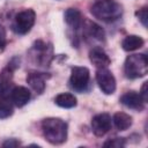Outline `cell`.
<instances>
[{
  "mask_svg": "<svg viewBox=\"0 0 148 148\" xmlns=\"http://www.w3.org/2000/svg\"><path fill=\"white\" fill-rule=\"evenodd\" d=\"M44 138L52 145H60L67 139V124L60 118H46L42 123Z\"/></svg>",
  "mask_w": 148,
  "mask_h": 148,
  "instance_id": "6da1fadb",
  "label": "cell"
},
{
  "mask_svg": "<svg viewBox=\"0 0 148 148\" xmlns=\"http://www.w3.org/2000/svg\"><path fill=\"white\" fill-rule=\"evenodd\" d=\"M90 12L96 18L104 22L116 21L123 14L121 6L114 0H97L91 6Z\"/></svg>",
  "mask_w": 148,
  "mask_h": 148,
  "instance_id": "7a4b0ae2",
  "label": "cell"
},
{
  "mask_svg": "<svg viewBox=\"0 0 148 148\" xmlns=\"http://www.w3.org/2000/svg\"><path fill=\"white\" fill-rule=\"evenodd\" d=\"M125 75L128 79L142 77L148 72V59L145 54L128 56L124 64Z\"/></svg>",
  "mask_w": 148,
  "mask_h": 148,
  "instance_id": "3957f363",
  "label": "cell"
},
{
  "mask_svg": "<svg viewBox=\"0 0 148 148\" xmlns=\"http://www.w3.org/2000/svg\"><path fill=\"white\" fill-rule=\"evenodd\" d=\"M36 14L32 9H24L16 14L13 22V30L18 35L28 34L35 24Z\"/></svg>",
  "mask_w": 148,
  "mask_h": 148,
  "instance_id": "277c9868",
  "label": "cell"
},
{
  "mask_svg": "<svg viewBox=\"0 0 148 148\" xmlns=\"http://www.w3.org/2000/svg\"><path fill=\"white\" fill-rule=\"evenodd\" d=\"M89 77L90 74L87 67L75 66L71 71V79H69L71 87L76 91H83L89 83Z\"/></svg>",
  "mask_w": 148,
  "mask_h": 148,
  "instance_id": "5b68a950",
  "label": "cell"
},
{
  "mask_svg": "<svg viewBox=\"0 0 148 148\" xmlns=\"http://www.w3.org/2000/svg\"><path fill=\"white\" fill-rule=\"evenodd\" d=\"M96 81L101 90L106 94L111 95L116 90V79L113 74L106 68H98L96 72Z\"/></svg>",
  "mask_w": 148,
  "mask_h": 148,
  "instance_id": "8992f818",
  "label": "cell"
},
{
  "mask_svg": "<svg viewBox=\"0 0 148 148\" xmlns=\"http://www.w3.org/2000/svg\"><path fill=\"white\" fill-rule=\"evenodd\" d=\"M91 130L97 136L105 135L111 130V117L108 113L96 114L91 120Z\"/></svg>",
  "mask_w": 148,
  "mask_h": 148,
  "instance_id": "52a82bcc",
  "label": "cell"
},
{
  "mask_svg": "<svg viewBox=\"0 0 148 148\" xmlns=\"http://www.w3.org/2000/svg\"><path fill=\"white\" fill-rule=\"evenodd\" d=\"M89 59L97 68H106L111 64V59L102 47H92L89 51Z\"/></svg>",
  "mask_w": 148,
  "mask_h": 148,
  "instance_id": "ba28073f",
  "label": "cell"
},
{
  "mask_svg": "<svg viewBox=\"0 0 148 148\" xmlns=\"http://www.w3.org/2000/svg\"><path fill=\"white\" fill-rule=\"evenodd\" d=\"M120 102L130 108V109H133V110H139L141 111L145 106V101L142 99L141 95L135 92V91H127L125 92L121 97H120Z\"/></svg>",
  "mask_w": 148,
  "mask_h": 148,
  "instance_id": "9c48e42d",
  "label": "cell"
},
{
  "mask_svg": "<svg viewBox=\"0 0 148 148\" xmlns=\"http://www.w3.org/2000/svg\"><path fill=\"white\" fill-rule=\"evenodd\" d=\"M31 97V94H30V90L25 87H22V86H18V87H15L13 88L12 92H10V98H12V102L21 108V106H24L29 99Z\"/></svg>",
  "mask_w": 148,
  "mask_h": 148,
  "instance_id": "30bf717a",
  "label": "cell"
},
{
  "mask_svg": "<svg viewBox=\"0 0 148 148\" xmlns=\"http://www.w3.org/2000/svg\"><path fill=\"white\" fill-rule=\"evenodd\" d=\"M13 90L12 69L8 67L0 73V97L6 98Z\"/></svg>",
  "mask_w": 148,
  "mask_h": 148,
  "instance_id": "8fae6325",
  "label": "cell"
},
{
  "mask_svg": "<svg viewBox=\"0 0 148 148\" xmlns=\"http://www.w3.org/2000/svg\"><path fill=\"white\" fill-rule=\"evenodd\" d=\"M27 82L37 94H42L45 89V75H43L42 73H29L27 76Z\"/></svg>",
  "mask_w": 148,
  "mask_h": 148,
  "instance_id": "7c38bea8",
  "label": "cell"
},
{
  "mask_svg": "<svg viewBox=\"0 0 148 148\" xmlns=\"http://www.w3.org/2000/svg\"><path fill=\"white\" fill-rule=\"evenodd\" d=\"M65 21L69 27H72L74 29L80 28L83 23L81 13L75 8H69L65 12Z\"/></svg>",
  "mask_w": 148,
  "mask_h": 148,
  "instance_id": "4fadbf2b",
  "label": "cell"
},
{
  "mask_svg": "<svg viewBox=\"0 0 148 148\" xmlns=\"http://www.w3.org/2000/svg\"><path fill=\"white\" fill-rule=\"evenodd\" d=\"M145 40L142 39V37L136 36V35H130L127 37L124 38V40L121 42V46L125 51H135L140 47L143 46Z\"/></svg>",
  "mask_w": 148,
  "mask_h": 148,
  "instance_id": "5bb4252c",
  "label": "cell"
},
{
  "mask_svg": "<svg viewBox=\"0 0 148 148\" xmlns=\"http://www.w3.org/2000/svg\"><path fill=\"white\" fill-rule=\"evenodd\" d=\"M56 104L60 108H64V109H72L74 106H76V97L73 95V94H69V92H61L59 94L56 99H54Z\"/></svg>",
  "mask_w": 148,
  "mask_h": 148,
  "instance_id": "9a60e30c",
  "label": "cell"
},
{
  "mask_svg": "<svg viewBox=\"0 0 148 148\" xmlns=\"http://www.w3.org/2000/svg\"><path fill=\"white\" fill-rule=\"evenodd\" d=\"M83 28H84V31H86L88 37L94 38L96 40H103L104 39V31L98 24H96L91 21H87Z\"/></svg>",
  "mask_w": 148,
  "mask_h": 148,
  "instance_id": "2e32d148",
  "label": "cell"
},
{
  "mask_svg": "<svg viewBox=\"0 0 148 148\" xmlns=\"http://www.w3.org/2000/svg\"><path fill=\"white\" fill-rule=\"evenodd\" d=\"M113 123L119 131H125L132 125V117L125 112H117L113 116Z\"/></svg>",
  "mask_w": 148,
  "mask_h": 148,
  "instance_id": "e0dca14e",
  "label": "cell"
},
{
  "mask_svg": "<svg viewBox=\"0 0 148 148\" xmlns=\"http://www.w3.org/2000/svg\"><path fill=\"white\" fill-rule=\"evenodd\" d=\"M13 114V106L8 101H0V119L8 118Z\"/></svg>",
  "mask_w": 148,
  "mask_h": 148,
  "instance_id": "ac0fdd59",
  "label": "cell"
},
{
  "mask_svg": "<svg viewBox=\"0 0 148 148\" xmlns=\"http://www.w3.org/2000/svg\"><path fill=\"white\" fill-rule=\"evenodd\" d=\"M125 145V141L123 138H114V139H111L106 142H104V147H111V148H120Z\"/></svg>",
  "mask_w": 148,
  "mask_h": 148,
  "instance_id": "d6986e66",
  "label": "cell"
},
{
  "mask_svg": "<svg viewBox=\"0 0 148 148\" xmlns=\"http://www.w3.org/2000/svg\"><path fill=\"white\" fill-rule=\"evenodd\" d=\"M7 45V38H6V30L3 25L0 23V53H2Z\"/></svg>",
  "mask_w": 148,
  "mask_h": 148,
  "instance_id": "ffe728a7",
  "label": "cell"
},
{
  "mask_svg": "<svg viewBox=\"0 0 148 148\" xmlns=\"http://www.w3.org/2000/svg\"><path fill=\"white\" fill-rule=\"evenodd\" d=\"M136 16L139 17V20L141 21V23L147 27V8L143 7L142 9H140L139 12H136Z\"/></svg>",
  "mask_w": 148,
  "mask_h": 148,
  "instance_id": "44dd1931",
  "label": "cell"
},
{
  "mask_svg": "<svg viewBox=\"0 0 148 148\" xmlns=\"http://www.w3.org/2000/svg\"><path fill=\"white\" fill-rule=\"evenodd\" d=\"M2 146L3 147H17V146H20V141H17L16 139H9V140L5 141L2 143Z\"/></svg>",
  "mask_w": 148,
  "mask_h": 148,
  "instance_id": "7402d4cb",
  "label": "cell"
},
{
  "mask_svg": "<svg viewBox=\"0 0 148 148\" xmlns=\"http://www.w3.org/2000/svg\"><path fill=\"white\" fill-rule=\"evenodd\" d=\"M147 82H145L143 83V86H142V88H141V92H140V95H141V97H142V99L146 102L147 101Z\"/></svg>",
  "mask_w": 148,
  "mask_h": 148,
  "instance_id": "603a6c76",
  "label": "cell"
}]
</instances>
